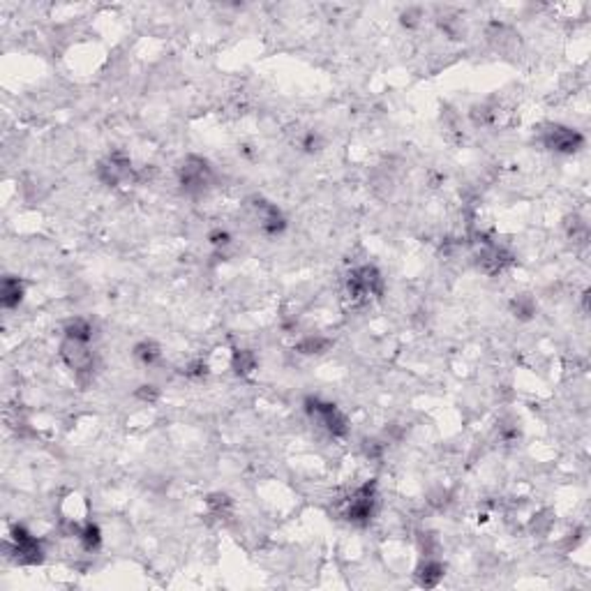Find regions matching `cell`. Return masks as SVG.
<instances>
[{
    "instance_id": "12",
    "label": "cell",
    "mask_w": 591,
    "mask_h": 591,
    "mask_svg": "<svg viewBox=\"0 0 591 591\" xmlns=\"http://www.w3.org/2000/svg\"><path fill=\"white\" fill-rule=\"evenodd\" d=\"M23 301V282L19 278H5L0 287V303L5 310H12Z\"/></svg>"
},
{
    "instance_id": "17",
    "label": "cell",
    "mask_w": 591,
    "mask_h": 591,
    "mask_svg": "<svg viewBox=\"0 0 591 591\" xmlns=\"http://www.w3.org/2000/svg\"><path fill=\"white\" fill-rule=\"evenodd\" d=\"M135 356L144 365H155L157 361H160L162 352H160V347H157L155 342H141V344L135 347Z\"/></svg>"
},
{
    "instance_id": "10",
    "label": "cell",
    "mask_w": 591,
    "mask_h": 591,
    "mask_svg": "<svg viewBox=\"0 0 591 591\" xmlns=\"http://www.w3.org/2000/svg\"><path fill=\"white\" fill-rule=\"evenodd\" d=\"M511 261H513V256L506 252L504 247H499L494 243H483L480 252H478V266L483 273H487V275L502 273Z\"/></svg>"
},
{
    "instance_id": "8",
    "label": "cell",
    "mask_w": 591,
    "mask_h": 591,
    "mask_svg": "<svg viewBox=\"0 0 591 591\" xmlns=\"http://www.w3.org/2000/svg\"><path fill=\"white\" fill-rule=\"evenodd\" d=\"M97 176L102 178L106 185H118V182L132 178V162L125 155L113 153L97 166Z\"/></svg>"
},
{
    "instance_id": "9",
    "label": "cell",
    "mask_w": 591,
    "mask_h": 591,
    "mask_svg": "<svg viewBox=\"0 0 591 591\" xmlns=\"http://www.w3.org/2000/svg\"><path fill=\"white\" fill-rule=\"evenodd\" d=\"M254 211H256V218H259V227L266 236H278L287 229V220L280 213L278 206L263 201V199H256Z\"/></svg>"
},
{
    "instance_id": "15",
    "label": "cell",
    "mask_w": 591,
    "mask_h": 591,
    "mask_svg": "<svg viewBox=\"0 0 591 591\" xmlns=\"http://www.w3.org/2000/svg\"><path fill=\"white\" fill-rule=\"evenodd\" d=\"M79 540H81V545L86 547V550H97L99 547V543H102V531H99V527L97 524H93V522H86L83 524V527L79 529Z\"/></svg>"
},
{
    "instance_id": "4",
    "label": "cell",
    "mask_w": 591,
    "mask_h": 591,
    "mask_svg": "<svg viewBox=\"0 0 591 591\" xmlns=\"http://www.w3.org/2000/svg\"><path fill=\"white\" fill-rule=\"evenodd\" d=\"M178 180H180V187L185 189L187 194H199L211 185L213 169L204 157L189 155L187 160H182V164L178 166Z\"/></svg>"
},
{
    "instance_id": "23",
    "label": "cell",
    "mask_w": 591,
    "mask_h": 591,
    "mask_svg": "<svg viewBox=\"0 0 591 591\" xmlns=\"http://www.w3.org/2000/svg\"><path fill=\"white\" fill-rule=\"evenodd\" d=\"M206 370H208V365L204 361H197V363H192L187 368V374H189V377H204Z\"/></svg>"
},
{
    "instance_id": "11",
    "label": "cell",
    "mask_w": 591,
    "mask_h": 591,
    "mask_svg": "<svg viewBox=\"0 0 591 591\" xmlns=\"http://www.w3.org/2000/svg\"><path fill=\"white\" fill-rule=\"evenodd\" d=\"M444 564L437 561V559H432V556H425V561H423L418 568H416V580H418V585L421 587H425V589H432V587H437L441 578H444Z\"/></svg>"
},
{
    "instance_id": "14",
    "label": "cell",
    "mask_w": 591,
    "mask_h": 591,
    "mask_svg": "<svg viewBox=\"0 0 591 591\" xmlns=\"http://www.w3.org/2000/svg\"><path fill=\"white\" fill-rule=\"evenodd\" d=\"M231 368H234V372L240 374V377H245V374L254 372L256 356L249 352V349H238V352H234V358H231Z\"/></svg>"
},
{
    "instance_id": "1",
    "label": "cell",
    "mask_w": 591,
    "mask_h": 591,
    "mask_svg": "<svg viewBox=\"0 0 591 591\" xmlns=\"http://www.w3.org/2000/svg\"><path fill=\"white\" fill-rule=\"evenodd\" d=\"M347 294L354 301H370L384 294V278L374 266H361L354 268L347 278Z\"/></svg>"
},
{
    "instance_id": "20",
    "label": "cell",
    "mask_w": 591,
    "mask_h": 591,
    "mask_svg": "<svg viewBox=\"0 0 591 591\" xmlns=\"http://www.w3.org/2000/svg\"><path fill=\"white\" fill-rule=\"evenodd\" d=\"M211 243L215 245V247H227L229 243H231V236H229V231H224V229H218V231H213L211 236Z\"/></svg>"
},
{
    "instance_id": "3",
    "label": "cell",
    "mask_w": 591,
    "mask_h": 591,
    "mask_svg": "<svg viewBox=\"0 0 591 591\" xmlns=\"http://www.w3.org/2000/svg\"><path fill=\"white\" fill-rule=\"evenodd\" d=\"M374 509H377V483L370 480V483H365V485L358 487L352 497H349L344 518L352 524L365 527V524L372 520Z\"/></svg>"
},
{
    "instance_id": "18",
    "label": "cell",
    "mask_w": 591,
    "mask_h": 591,
    "mask_svg": "<svg viewBox=\"0 0 591 591\" xmlns=\"http://www.w3.org/2000/svg\"><path fill=\"white\" fill-rule=\"evenodd\" d=\"M513 312H515V316H520V319H529L531 314H536V305L529 296H518L513 301Z\"/></svg>"
},
{
    "instance_id": "6",
    "label": "cell",
    "mask_w": 591,
    "mask_h": 591,
    "mask_svg": "<svg viewBox=\"0 0 591 591\" xmlns=\"http://www.w3.org/2000/svg\"><path fill=\"white\" fill-rule=\"evenodd\" d=\"M540 144H543L547 151L573 155L585 146V137H582L578 130L566 127V125H547V127L540 132Z\"/></svg>"
},
{
    "instance_id": "7",
    "label": "cell",
    "mask_w": 591,
    "mask_h": 591,
    "mask_svg": "<svg viewBox=\"0 0 591 591\" xmlns=\"http://www.w3.org/2000/svg\"><path fill=\"white\" fill-rule=\"evenodd\" d=\"M61 358L70 370L77 374L93 370V352H90L88 342H77V340H63L61 344Z\"/></svg>"
},
{
    "instance_id": "21",
    "label": "cell",
    "mask_w": 591,
    "mask_h": 591,
    "mask_svg": "<svg viewBox=\"0 0 591 591\" xmlns=\"http://www.w3.org/2000/svg\"><path fill=\"white\" fill-rule=\"evenodd\" d=\"M157 395H160V393H157L155 386H141V388L137 390V397L144 399V402H155Z\"/></svg>"
},
{
    "instance_id": "16",
    "label": "cell",
    "mask_w": 591,
    "mask_h": 591,
    "mask_svg": "<svg viewBox=\"0 0 591 591\" xmlns=\"http://www.w3.org/2000/svg\"><path fill=\"white\" fill-rule=\"evenodd\" d=\"M330 347V340L321 337V335H307L301 342L296 344V349L305 356H314V354H323Z\"/></svg>"
},
{
    "instance_id": "2",
    "label": "cell",
    "mask_w": 591,
    "mask_h": 591,
    "mask_svg": "<svg viewBox=\"0 0 591 591\" xmlns=\"http://www.w3.org/2000/svg\"><path fill=\"white\" fill-rule=\"evenodd\" d=\"M305 409L330 437H347L349 435V418L337 409L332 402H323L319 397H307Z\"/></svg>"
},
{
    "instance_id": "5",
    "label": "cell",
    "mask_w": 591,
    "mask_h": 591,
    "mask_svg": "<svg viewBox=\"0 0 591 591\" xmlns=\"http://www.w3.org/2000/svg\"><path fill=\"white\" fill-rule=\"evenodd\" d=\"M12 556L23 566H35L42 564L44 559V550H42V543L30 534V531L23 527V524H14L10 531V545Z\"/></svg>"
},
{
    "instance_id": "19",
    "label": "cell",
    "mask_w": 591,
    "mask_h": 591,
    "mask_svg": "<svg viewBox=\"0 0 591 591\" xmlns=\"http://www.w3.org/2000/svg\"><path fill=\"white\" fill-rule=\"evenodd\" d=\"M208 509L213 511V515H218V518H224L231 511V499L227 494H213L208 499Z\"/></svg>"
},
{
    "instance_id": "13",
    "label": "cell",
    "mask_w": 591,
    "mask_h": 591,
    "mask_svg": "<svg viewBox=\"0 0 591 591\" xmlns=\"http://www.w3.org/2000/svg\"><path fill=\"white\" fill-rule=\"evenodd\" d=\"M65 337L68 340H77V342H90V337H93V326L77 316V319L68 321V326H65Z\"/></svg>"
},
{
    "instance_id": "22",
    "label": "cell",
    "mask_w": 591,
    "mask_h": 591,
    "mask_svg": "<svg viewBox=\"0 0 591 591\" xmlns=\"http://www.w3.org/2000/svg\"><path fill=\"white\" fill-rule=\"evenodd\" d=\"M381 451H384V446L379 444V441H365V455L368 457H379L381 455Z\"/></svg>"
}]
</instances>
